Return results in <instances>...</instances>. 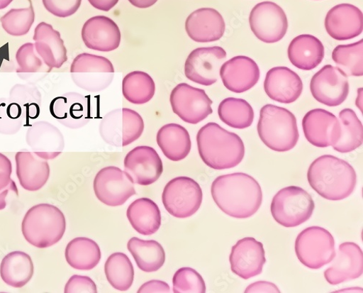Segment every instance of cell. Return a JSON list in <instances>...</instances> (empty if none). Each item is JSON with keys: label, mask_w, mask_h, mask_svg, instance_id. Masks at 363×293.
<instances>
[{"label": "cell", "mask_w": 363, "mask_h": 293, "mask_svg": "<svg viewBox=\"0 0 363 293\" xmlns=\"http://www.w3.org/2000/svg\"><path fill=\"white\" fill-rule=\"evenodd\" d=\"M211 192L219 209L235 219L252 217L262 202L260 185L244 172L221 175L211 185Z\"/></svg>", "instance_id": "6da1fadb"}, {"label": "cell", "mask_w": 363, "mask_h": 293, "mask_svg": "<svg viewBox=\"0 0 363 293\" xmlns=\"http://www.w3.org/2000/svg\"><path fill=\"white\" fill-rule=\"evenodd\" d=\"M308 179L320 196L339 201L349 197L354 192L357 174L347 162L335 156L323 155L311 165Z\"/></svg>", "instance_id": "7a4b0ae2"}, {"label": "cell", "mask_w": 363, "mask_h": 293, "mask_svg": "<svg viewBox=\"0 0 363 293\" xmlns=\"http://www.w3.org/2000/svg\"><path fill=\"white\" fill-rule=\"evenodd\" d=\"M197 144L203 162L215 170L238 166L245 156L243 140L216 123H209L198 132Z\"/></svg>", "instance_id": "3957f363"}, {"label": "cell", "mask_w": 363, "mask_h": 293, "mask_svg": "<svg viewBox=\"0 0 363 293\" xmlns=\"http://www.w3.org/2000/svg\"><path fill=\"white\" fill-rule=\"evenodd\" d=\"M21 228L29 244L47 248L63 238L67 222L65 214L58 208L50 204H39L27 211Z\"/></svg>", "instance_id": "277c9868"}, {"label": "cell", "mask_w": 363, "mask_h": 293, "mask_svg": "<svg viewBox=\"0 0 363 293\" xmlns=\"http://www.w3.org/2000/svg\"><path fill=\"white\" fill-rule=\"evenodd\" d=\"M257 131L265 145L278 153L291 150L299 138L295 116L288 109L272 104L261 109Z\"/></svg>", "instance_id": "5b68a950"}, {"label": "cell", "mask_w": 363, "mask_h": 293, "mask_svg": "<svg viewBox=\"0 0 363 293\" xmlns=\"http://www.w3.org/2000/svg\"><path fill=\"white\" fill-rule=\"evenodd\" d=\"M314 209L315 203L311 194L294 186L280 190L271 203L272 217L286 228L296 227L308 221Z\"/></svg>", "instance_id": "8992f818"}, {"label": "cell", "mask_w": 363, "mask_h": 293, "mask_svg": "<svg viewBox=\"0 0 363 293\" xmlns=\"http://www.w3.org/2000/svg\"><path fill=\"white\" fill-rule=\"evenodd\" d=\"M295 252L302 265L311 270H319L335 259V241L328 230L311 226L298 234Z\"/></svg>", "instance_id": "52a82bcc"}, {"label": "cell", "mask_w": 363, "mask_h": 293, "mask_svg": "<svg viewBox=\"0 0 363 293\" xmlns=\"http://www.w3.org/2000/svg\"><path fill=\"white\" fill-rule=\"evenodd\" d=\"M70 73L74 84L89 92L107 89L114 77V68L106 57L84 52L74 60Z\"/></svg>", "instance_id": "ba28073f"}, {"label": "cell", "mask_w": 363, "mask_h": 293, "mask_svg": "<svg viewBox=\"0 0 363 293\" xmlns=\"http://www.w3.org/2000/svg\"><path fill=\"white\" fill-rule=\"evenodd\" d=\"M145 125L142 116L137 111L121 108L111 111L101 120L99 132L105 142L124 148L142 136Z\"/></svg>", "instance_id": "9c48e42d"}, {"label": "cell", "mask_w": 363, "mask_h": 293, "mask_svg": "<svg viewBox=\"0 0 363 293\" xmlns=\"http://www.w3.org/2000/svg\"><path fill=\"white\" fill-rule=\"evenodd\" d=\"M203 192L200 185L189 177L175 178L167 183L162 201L167 212L178 219L194 216L200 209Z\"/></svg>", "instance_id": "30bf717a"}, {"label": "cell", "mask_w": 363, "mask_h": 293, "mask_svg": "<svg viewBox=\"0 0 363 293\" xmlns=\"http://www.w3.org/2000/svg\"><path fill=\"white\" fill-rule=\"evenodd\" d=\"M172 110L182 121L196 125L213 114V102L205 91L196 89L187 83H180L170 95Z\"/></svg>", "instance_id": "8fae6325"}, {"label": "cell", "mask_w": 363, "mask_h": 293, "mask_svg": "<svg viewBox=\"0 0 363 293\" xmlns=\"http://www.w3.org/2000/svg\"><path fill=\"white\" fill-rule=\"evenodd\" d=\"M134 182L130 175L114 166L101 169L96 175L94 188L97 198L108 206L124 204L136 194Z\"/></svg>", "instance_id": "7c38bea8"}, {"label": "cell", "mask_w": 363, "mask_h": 293, "mask_svg": "<svg viewBox=\"0 0 363 293\" xmlns=\"http://www.w3.org/2000/svg\"><path fill=\"white\" fill-rule=\"evenodd\" d=\"M227 58L221 47L199 48L189 55L185 64V74L191 81L204 86L216 83Z\"/></svg>", "instance_id": "4fadbf2b"}, {"label": "cell", "mask_w": 363, "mask_h": 293, "mask_svg": "<svg viewBox=\"0 0 363 293\" xmlns=\"http://www.w3.org/2000/svg\"><path fill=\"white\" fill-rule=\"evenodd\" d=\"M252 31L262 42L281 41L288 31V19L284 11L272 2H263L252 9L250 16Z\"/></svg>", "instance_id": "5bb4252c"}, {"label": "cell", "mask_w": 363, "mask_h": 293, "mask_svg": "<svg viewBox=\"0 0 363 293\" xmlns=\"http://www.w3.org/2000/svg\"><path fill=\"white\" fill-rule=\"evenodd\" d=\"M314 99L328 106H338L347 99L350 92L348 76L338 67L326 65L311 82Z\"/></svg>", "instance_id": "9a60e30c"}, {"label": "cell", "mask_w": 363, "mask_h": 293, "mask_svg": "<svg viewBox=\"0 0 363 293\" xmlns=\"http://www.w3.org/2000/svg\"><path fill=\"white\" fill-rule=\"evenodd\" d=\"M50 112L60 124L70 129L84 127L94 118V114L89 98L76 92L67 93L52 99Z\"/></svg>", "instance_id": "2e32d148"}, {"label": "cell", "mask_w": 363, "mask_h": 293, "mask_svg": "<svg viewBox=\"0 0 363 293\" xmlns=\"http://www.w3.org/2000/svg\"><path fill=\"white\" fill-rule=\"evenodd\" d=\"M307 140L316 148L334 146L341 138V124L337 117L325 109L308 111L302 121Z\"/></svg>", "instance_id": "e0dca14e"}, {"label": "cell", "mask_w": 363, "mask_h": 293, "mask_svg": "<svg viewBox=\"0 0 363 293\" xmlns=\"http://www.w3.org/2000/svg\"><path fill=\"white\" fill-rule=\"evenodd\" d=\"M125 171L134 184H153L161 177L164 167L157 152L150 146L140 145L131 150L125 159Z\"/></svg>", "instance_id": "ac0fdd59"}, {"label": "cell", "mask_w": 363, "mask_h": 293, "mask_svg": "<svg viewBox=\"0 0 363 293\" xmlns=\"http://www.w3.org/2000/svg\"><path fill=\"white\" fill-rule=\"evenodd\" d=\"M231 271L244 280H249L262 272L266 262L263 244L253 238L237 242L230 255Z\"/></svg>", "instance_id": "d6986e66"}, {"label": "cell", "mask_w": 363, "mask_h": 293, "mask_svg": "<svg viewBox=\"0 0 363 293\" xmlns=\"http://www.w3.org/2000/svg\"><path fill=\"white\" fill-rule=\"evenodd\" d=\"M220 76L228 90L235 94H243L257 84L260 70L251 57L238 55L223 65Z\"/></svg>", "instance_id": "ffe728a7"}, {"label": "cell", "mask_w": 363, "mask_h": 293, "mask_svg": "<svg viewBox=\"0 0 363 293\" xmlns=\"http://www.w3.org/2000/svg\"><path fill=\"white\" fill-rule=\"evenodd\" d=\"M325 27L333 39L338 41L353 39L362 33V12L350 4L336 6L328 12Z\"/></svg>", "instance_id": "44dd1931"}, {"label": "cell", "mask_w": 363, "mask_h": 293, "mask_svg": "<svg viewBox=\"0 0 363 293\" xmlns=\"http://www.w3.org/2000/svg\"><path fill=\"white\" fill-rule=\"evenodd\" d=\"M82 38L89 49L108 52L119 47L122 35L112 19L98 16L84 23L82 29Z\"/></svg>", "instance_id": "7402d4cb"}, {"label": "cell", "mask_w": 363, "mask_h": 293, "mask_svg": "<svg viewBox=\"0 0 363 293\" xmlns=\"http://www.w3.org/2000/svg\"><path fill=\"white\" fill-rule=\"evenodd\" d=\"M335 258L332 265L324 272V277L329 284L337 285L362 275L363 253L357 244H341L338 255Z\"/></svg>", "instance_id": "603a6c76"}, {"label": "cell", "mask_w": 363, "mask_h": 293, "mask_svg": "<svg viewBox=\"0 0 363 293\" xmlns=\"http://www.w3.org/2000/svg\"><path fill=\"white\" fill-rule=\"evenodd\" d=\"M26 141L33 153L47 160L55 159L65 148L62 133L47 121H38L30 126Z\"/></svg>", "instance_id": "cb8c5ba5"}, {"label": "cell", "mask_w": 363, "mask_h": 293, "mask_svg": "<svg viewBox=\"0 0 363 293\" xmlns=\"http://www.w3.org/2000/svg\"><path fill=\"white\" fill-rule=\"evenodd\" d=\"M264 89L268 97L281 104L295 102L303 92L300 77L288 67L272 68L266 74Z\"/></svg>", "instance_id": "d4e9b609"}, {"label": "cell", "mask_w": 363, "mask_h": 293, "mask_svg": "<svg viewBox=\"0 0 363 293\" xmlns=\"http://www.w3.org/2000/svg\"><path fill=\"white\" fill-rule=\"evenodd\" d=\"M186 31L189 38L196 43L216 42L223 37L225 23L217 10L200 9L187 18Z\"/></svg>", "instance_id": "484cf974"}, {"label": "cell", "mask_w": 363, "mask_h": 293, "mask_svg": "<svg viewBox=\"0 0 363 293\" xmlns=\"http://www.w3.org/2000/svg\"><path fill=\"white\" fill-rule=\"evenodd\" d=\"M33 40L38 53L50 69H59L67 62L65 41L51 24L40 23L35 29Z\"/></svg>", "instance_id": "4316f807"}, {"label": "cell", "mask_w": 363, "mask_h": 293, "mask_svg": "<svg viewBox=\"0 0 363 293\" xmlns=\"http://www.w3.org/2000/svg\"><path fill=\"white\" fill-rule=\"evenodd\" d=\"M16 173L21 186L29 192L41 189L50 177L47 160L32 152H18L16 155Z\"/></svg>", "instance_id": "83f0119b"}, {"label": "cell", "mask_w": 363, "mask_h": 293, "mask_svg": "<svg viewBox=\"0 0 363 293\" xmlns=\"http://www.w3.org/2000/svg\"><path fill=\"white\" fill-rule=\"evenodd\" d=\"M288 55L294 67L301 70L311 71L323 62L325 48L317 38L311 35H301L291 42Z\"/></svg>", "instance_id": "f1b7e54d"}, {"label": "cell", "mask_w": 363, "mask_h": 293, "mask_svg": "<svg viewBox=\"0 0 363 293\" xmlns=\"http://www.w3.org/2000/svg\"><path fill=\"white\" fill-rule=\"evenodd\" d=\"M157 141L164 156L174 162L184 160L191 150L189 131L178 124L170 123L161 128Z\"/></svg>", "instance_id": "f546056e"}, {"label": "cell", "mask_w": 363, "mask_h": 293, "mask_svg": "<svg viewBox=\"0 0 363 293\" xmlns=\"http://www.w3.org/2000/svg\"><path fill=\"white\" fill-rule=\"evenodd\" d=\"M127 216L134 229L145 236L157 233L162 223L160 208L149 198L134 201L128 209Z\"/></svg>", "instance_id": "4dcf8cb0"}, {"label": "cell", "mask_w": 363, "mask_h": 293, "mask_svg": "<svg viewBox=\"0 0 363 293\" xmlns=\"http://www.w3.org/2000/svg\"><path fill=\"white\" fill-rule=\"evenodd\" d=\"M34 263L29 255L21 251L8 254L0 265V276L8 285L21 288L32 280Z\"/></svg>", "instance_id": "1f68e13d"}, {"label": "cell", "mask_w": 363, "mask_h": 293, "mask_svg": "<svg viewBox=\"0 0 363 293\" xmlns=\"http://www.w3.org/2000/svg\"><path fill=\"white\" fill-rule=\"evenodd\" d=\"M138 268L146 273L155 272L164 265L165 251L160 243L155 241H143L133 238L128 244Z\"/></svg>", "instance_id": "d6a6232c"}, {"label": "cell", "mask_w": 363, "mask_h": 293, "mask_svg": "<svg viewBox=\"0 0 363 293\" xmlns=\"http://www.w3.org/2000/svg\"><path fill=\"white\" fill-rule=\"evenodd\" d=\"M65 256L69 265L72 268L89 271L94 270L100 262L101 251L93 240L77 238L67 245Z\"/></svg>", "instance_id": "836d02e7"}, {"label": "cell", "mask_w": 363, "mask_h": 293, "mask_svg": "<svg viewBox=\"0 0 363 293\" xmlns=\"http://www.w3.org/2000/svg\"><path fill=\"white\" fill-rule=\"evenodd\" d=\"M8 99L18 107L24 121L36 120L41 113L42 94L32 84H15Z\"/></svg>", "instance_id": "e575fe53"}, {"label": "cell", "mask_w": 363, "mask_h": 293, "mask_svg": "<svg viewBox=\"0 0 363 293\" xmlns=\"http://www.w3.org/2000/svg\"><path fill=\"white\" fill-rule=\"evenodd\" d=\"M339 120L342 128L341 138L333 148L340 153H352L362 145V124L351 109L341 111Z\"/></svg>", "instance_id": "d590c367"}, {"label": "cell", "mask_w": 363, "mask_h": 293, "mask_svg": "<svg viewBox=\"0 0 363 293\" xmlns=\"http://www.w3.org/2000/svg\"><path fill=\"white\" fill-rule=\"evenodd\" d=\"M104 270L108 282L116 289L125 292L132 287L135 271L126 254L115 253L111 255L105 263Z\"/></svg>", "instance_id": "8d00e7d4"}, {"label": "cell", "mask_w": 363, "mask_h": 293, "mask_svg": "<svg viewBox=\"0 0 363 293\" xmlns=\"http://www.w3.org/2000/svg\"><path fill=\"white\" fill-rule=\"evenodd\" d=\"M220 119L235 129L250 128L255 119L252 106L245 100L235 98L224 99L219 105Z\"/></svg>", "instance_id": "74e56055"}, {"label": "cell", "mask_w": 363, "mask_h": 293, "mask_svg": "<svg viewBox=\"0 0 363 293\" xmlns=\"http://www.w3.org/2000/svg\"><path fill=\"white\" fill-rule=\"evenodd\" d=\"M156 84L148 74L135 71L125 76L123 82V94L130 103L143 105L153 99Z\"/></svg>", "instance_id": "f35d334b"}, {"label": "cell", "mask_w": 363, "mask_h": 293, "mask_svg": "<svg viewBox=\"0 0 363 293\" xmlns=\"http://www.w3.org/2000/svg\"><path fill=\"white\" fill-rule=\"evenodd\" d=\"M16 60L18 66L16 72L23 80H36L40 78L39 74L45 77L52 70L44 63L32 43H25L19 48Z\"/></svg>", "instance_id": "ab89813d"}, {"label": "cell", "mask_w": 363, "mask_h": 293, "mask_svg": "<svg viewBox=\"0 0 363 293\" xmlns=\"http://www.w3.org/2000/svg\"><path fill=\"white\" fill-rule=\"evenodd\" d=\"M333 61L349 77L363 75V40L338 45L332 52Z\"/></svg>", "instance_id": "60d3db41"}, {"label": "cell", "mask_w": 363, "mask_h": 293, "mask_svg": "<svg viewBox=\"0 0 363 293\" xmlns=\"http://www.w3.org/2000/svg\"><path fill=\"white\" fill-rule=\"evenodd\" d=\"M35 21V13L32 4L26 9H11L0 18L4 31L13 37L28 34Z\"/></svg>", "instance_id": "b9f144b4"}, {"label": "cell", "mask_w": 363, "mask_h": 293, "mask_svg": "<svg viewBox=\"0 0 363 293\" xmlns=\"http://www.w3.org/2000/svg\"><path fill=\"white\" fill-rule=\"evenodd\" d=\"M174 293H205L206 288L201 275L189 267L181 268L172 280Z\"/></svg>", "instance_id": "7bdbcfd3"}, {"label": "cell", "mask_w": 363, "mask_h": 293, "mask_svg": "<svg viewBox=\"0 0 363 293\" xmlns=\"http://www.w3.org/2000/svg\"><path fill=\"white\" fill-rule=\"evenodd\" d=\"M24 119L18 107L9 99H0V134L15 135L19 132Z\"/></svg>", "instance_id": "ee69618b"}, {"label": "cell", "mask_w": 363, "mask_h": 293, "mask_svg": "<svg viewBox=\"0 0 363 293\" xmlns=\"http://www.w3.org/2000/svg\"><path fill=\"white\" fill-rule=\"evenodd\" d=\"M45 9L58 18L69 17L79 10L82 0H43Z\"/></svg>", "instance_id": "f6af8a7d"}, {"label": "cell", "mask_w": 363, "mask_h": 293, "mask_svg": "<svg viewBox=\"0 0 363 293\" xmlns=\"http://www.w3.org/2000/svg\"><path fill=\"white\" fill-rule=\"evenodd\" d=\"M65 293H97V286L94 280L88 277L74 275L66 284Z\"/></svg>", "instance_id": "bcb514c9"}, {"label": "cell", "mask_w": 363, "mask_h": 293, "mask_svg": "<svg viewBox=\"0 0 363 293\" xmlns=\"http://www.w3.org/2000/svg\"><path fill=\"white\" fill-rule=\"evenodd\" d=\"M12 171L11 160L6 155L0 153V191L6 189L11 183Z\"/></svg>", "instance_id": "7dc6e473"}, {"label": "cell", "mask_w": 363, "mask_h": 293, "mask_svg": "<svg viewBox=\"0 0 363 293\" xmlns=\"http://www.w3.org/2000/svg\"><path fill=\"white\" fill-rule=\"evenodd\" d=\"M169 293V284L161 280H151L143 284L138 290V293Z\"/></svg>", "instance_id": "c3c4849f"}, {"label": "cell", "mask_w": 363, "mask_h": 293, "mask_svg": "<svg viewBox=\"0 0 363 293\" xmlns=\"http://www.w3.org/2000/svg\"><path fill=\"white\" fill-rule=\"evenodd\" d=\"M252 292L280 293L281 291L274 283L265 281H259L250 284L245 290V293Z\"/></svg>", "instance_id": "681fc988"}, {"label": "cell", "mask_w": 363, "mask_h": 293, "mask_svg": "<svg viewBox=\"0 0 363 293\" xmlns=\"http://www.w3.org/2000/svg\"><path fill=\"white\" fill-rule=\"evenodd\" d=\"M88 1L95 9L105 12L111 11L118 3V0H88Z\"/></svg>", "instance_id": "f907efd6"}, {"label": "cell", "mask_w": 363, "mask_h": 293, "mask_svg": "<svg viewBox=\"0 0 363 293\" xmlns=\"http://www.w3.org/2000/svg\"><path fill=\"white\" fill-rule=\"evenodd\" d=\"M11 192H14L18 195L16 184L13 180H11L6 189L0 191V211L4 210L6 208V199Z\"/></svg>", "instance_id": "816d5d0a"}, {"label": "cell", "mask_w": 363, "mask_h": 293, "mask_svg": "<svg viewBox=\"0 0 363 293\" xmlns=\"http://www.w3.org/2000/svg\"><path fill=\"white\" fill-rule=\"evenodd\" d=\"M135 7L138 9H147L155 5L158 0H128Z\"/></svg>", "instance_id": "f5cc1de1"}, {"label": "cell", "mask_w": 363, "mask_h": 293, "mask_svg": "<svg viewBox=\"0 0 363 293\" xmlns=\"http://www.w3.org/2000/svg\"><path fill=\"white\" fill-rule=\"evenodd\" d=\"M13 0H0V10L6 9Z\"/></svg>", "instance_id": "db71d44e"}]
</instances>
